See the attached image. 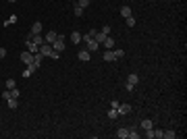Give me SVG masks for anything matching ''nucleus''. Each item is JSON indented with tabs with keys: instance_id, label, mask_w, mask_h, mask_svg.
Returning <instances> with one entry per match:
<instances>
[{
	"instance_id": "obj_1",
	"label": "nucleus",
	"mask_w": 187,
	"mask_h": 139,
	"mask_svg": "<svg viewBox=\"0 0 187 139\" xmlns=\"http://www.w3.org/2000/svg\"><path fill=\"white\" fill-rule=\"evenodd\" d=\"M52 50H56V52H62V50H65V37H62V35H58V37L52 42Z\"/></svg>"
},
{
	"instance_id": "obj_2",
	"label": "nucleus",
	"mask_w": 187,
	"mask_h": 139,
	"mask_svg": "<svg viewBox=\"0 0 187 139\" xmlns=\"http://www.w3.org/2000/svg\"><path fill=\"white\" fill-rule=\"evenodd\" d=\"M52 52H54V50H52V44H46V42H44V44L40 46V54H44V56H52Z\"/></svg>"
},
{
	"instance_id": "obj_3",
	"label": "nucleus",
	"mask_w": 187,
	"mask_h": 139,
	"mask_svg": "<svg viewBox=\"0 0 187 139\" xmlns=\"http://www.w3.org/2000/svg\"><path fill=\"white\" fill-rule=\"evenodd\" d=\"M85 48H87V52H96V50H100V44L92 37V40H87V42H85Z\"/></svg>"
},
{
	"instance_id": "obj_4",
	"label": "nucleus",
	"mask_w": 187,
	"mask_h": 139,
	"mask_svg": "<svg viewBox=\"0 0 187 139\" xmlns=\"http://www.w3.org/2000/svg\"><path fill=\"white\" fill-rule=\"evenodd\" d=\"M25 46H27V50H29L31 54H35V52H40V46H37V44H34V42H31L29 37L25 40Z\"/></svg>"
},
{
	"instance_id": "obj_5",
	"label": "nucleus",
	"mask_w": 187,
	"mask_h": 139,
	"mask_svg": "<svg viewBox=\"0 0 187 139\" xmlns=\"http://www.w3.org/2000/svg\"><path fill=\"white\" fill-rule=\"evenodd\" d=\"M44 58H46V56H44V54H40V52H35V54H34V62H31V64H34L35 69H40V67H42V60H44Z\"/></svg>"
},
{
	"instance_id": "obj_6",
	"label": "nucleus",
	"mask_w": 187,
	"mask_h": 139,
	"mask_svg": "<svg viewBox=\"0 0 187 139\" xmlns=\"http://www.w3.org/2000/svg\"><path fill=\"white\" fill-rule=\"evenodd\" d=\"M117 112H118V116H125V114H129V112H131V106H129V104H118Z\"/></svg>"
},
{
	"instance_id": "obj_7",
	"label": "nucleus",
	"mask_w": 187,
	"mask_h": 139,
	"mask_svg": "<svg viewBox=\"0 0 187 139\" xmlns=\"http://www.w3.org/2000/svg\"><path fill=\"white\" fill-rule=\"evenodd\" d=\"M21 60H23L25 64H31V62H34V54H31L29 50H25L23 54H21Z\"/></svg>"
},
{
	"instance_id": "obj_8",
	"label": "nucleus",
	"mask_w": 187,
	"mask_h": 139,
	"mask_svg": "<svg viewBox=\"0 0 187 139\" xmlns=\"http://www.w3.org/2000/svg\"><path fill=\"white\" fill-rule=\"evenodd\" d=\"M77 58L83 60V62H87V60L92 58V52H87V50H79V52H77Z\"/></svg>"
},
{
	"instance_id": "obj_9",
	"label": "nucleus",
	"mask_w": 187,
	"mask_h": 139,
	"mask_svg": "<svg viewBox=\"0 0 187 139\" xmlns=\"http://www.w3.org/2000/svg\"><path fill=\"white\" fill-rule=\"evenodd\" d=\"M29 40H31L34 44H37V46H42V44H44V35H42V33H37V35L29 33Z\"/></svg>"
},
{
	"instance_id": "obj_10",
	"label": "nucleus",
	"mask_w": 187,
	"mask_h": 139,
	"mask_svg": "<svg viewBox=\"0 0 187 139\" xmlns=\"http://www.w3.org/2000/svg\"><path fill=\"white\" fill-rule=\"evenodd\" d=\"M102 58H104L106 62H112V60H117V56H115V50H106L104 54H102Z\"/></svg>"
},
{
	"instance_id": "obj_11",
	"label": "nucleus",
	"mask_w": 187,
	"mask_h": 139,
	"mask_svg": "<svg viewBox=\"0 0 187 139\" xmlns=\"http://www.w3.org/2000/svg\"><path fill=\"white\" fill-rule=\"evenodd\" d=\"M139 127L143 129V131H146V129H152L154 127V120H152V118H143V120L139 123Z\"/></svg>"
},
{
	"instance_id": "obj_12",
	"label": "nucleus",
	"mask_w": 187,
	"mask_h": 139,
	"mask_svg": "<svg viewBox=\"0 0 187 139\" xmlns=\"http://www.w3.org/2000/svg\"><path fill=\"white\" fill-rule=\"evenodd\" d=\"M56 37H58V33H56V31H50V33L44 35V42H46V44H52V42H54Z\"/></svg>"
},
{
	"instance_id": "obj_13",
	"label": "nucleus",
	"mask_w": 187,
	"mask_h": 139,
	"mask_svg": "<svg viewBox=\"0 0 187 139\" xmlns=\"http://www.w3.org/2000/svg\"><path fill=\"white\" fill-rule=\"evenodd\" d=\"M42 29H44V25L40 23V21H35V23L31 25V33H34V35H37V33H42Z\"/></svg>"
},
{
	"instance_id": "obj_14",
	"label": "nucleus",
	"mask_w": 187,
	"mask_h": 139,
	"mask_svg": "<svg viewBox=\"0 0 187 139\" xmlns=\"http://www.w3.org/2000/svg\"><path fill=\"white\" fill-rule=\"evenodd\" d=\"M106 37H108L106 33H102V31H98V29H96V33H94V40H96L98 44H102V42H104Z\"/></svg>"
},
{
	"instance_id": "obj_15",
	"label": "nucleus",
	"mask_w": 187,
	"mask_h": 139,
	"mask_svg": "<svg viewBox=\"0 0 187 139\" xmlns=\"http://www.w3.org/2000/svg\"><path fill=\"white\" fill-rule=\"evenodd\" d=\"M35 71H37V69H35L34 64H27V69L23 71V77H25V79H27V77H31V75H34Z\"/></svg>"
},
{
	"instance_id": "obj_16",
	"label": "nucleus",
	"mask_w": 187,
	"mask_h": 139,
	"mask_svg": "<svg viewBox=\"0 0 187 139\" xmlns=\"http://www.w3.org/2000/svg\"><path fill=\"white\" fill-rule=\"evenodd\" d=\"M117 137H121V139H129V129L121 127V129L117 131Z\"/></svg>"
},
{
	"instance_id": "obj_17",
	"label": "nucleus",
	"mask_w": 187,
	"mask_h": 139,
	"mask_svg": "<svg viewBox=\"0 0 187 139\" xmlns=\"http://www.w3.org/2000/svg\"><path fill=\"white\" fill-rule=\"evenodd\" d=\"M71 42H73V44H79V42H81V31H73V33H71Z\"/></svg>"
},
{
	"instance_id": "obj_18",
	"label": "nucleus",
	"mask_w": 187,
	"mask_h": 139,
	"mask_svg": "<svg viewBox=\"0 0 187 139\" xmlns=\"http://www.w3.org/2000/svg\"><path fill=\"white\" fill-rule=\"evenodd\" d=\"M102 44H104V48H108V50H112V48H115V40H112V37L108 35V37H106V40L102 42Z\"/></svg>"
},
{
	"instance_id": "obj_19",
	"label": "nucleus",
	"mask_w": 187,
	"mask_h": 139,
	"mask_svg": "<svg viewBox=\"0 0 187 139\" xmlns=\"http://www.w3.org/2000/svg\"><path fill=\"white\" fill-rule=\"evenodd\" d=\"M121 17H125V19H127V17H131V15H133V12H131V9H129V6H121Z\"/></svg>"
},
{
	"instance_id": "obj_20",
	"label": "nucleus",
	"mask_w": 187,
	"mask_h": 139,
	"mask_svg": "<svg viewBox=\"0 0 187 139\" xmlns=\"http://www.w3.org/2000/svg\"><path fill=\"white\" fill-rule=\"evenodd\" d=\"M6 104H9V108H11V110H17L19 102H17V98H9V100H6Z\"/></svg>"
},
{
	"instance_id": "obj_21",
	"label": "nucleus",
	"mask_w": 187,
	"mask_h": 139,
	"mask_svg": "<svg viewBox=\"0 0 187 139\" xmlns=\"http://www.w3.org/2000/svg\"><path fill=\"white\" fill-rule=\"evenodd\" d=\"M137 81H139V77H137L135 73H131V75L127 77V83H131V85H137Z\"/></svg>"
},
{
	"instance_id": "obj_22",
	"label": "nucleus",
	"mask_w": 187,
	"mask_h": 139,
	"mask_svg": "<svg viewBox=\"0 0 187 139\" xmlns=\"http://www.w3.org/2000/svg\"><path fill=\"white\" fill-rule=\"evenodd\" d=\"M137 137H139L137 129H135V127H129V139H137Z\"/></svg>"
},
{
	"instance_id": "obj_23",
	"label": "nucleus",
	"mask_w": 187,
	"mask_h": 139,
	"mask_svg": "<svg viewBox=\"0 0 187 139\" xmlns=\"http://www.w3.org/2000/svg\"><path fill=\"white\" fill-rule=\"evenodd\" d=\"M12 23H17V15H11V17L4 21V27H9V25H12Z\"/></svg>"
},
{
	"instance_id": "obj_24",
	"label": "nucleus",
	"mask_w": 187,
	"mask_h": 139,
	"mask_svg": "<svg viewBox=\"0 0 187 139\" xmlns=\"http://www.w3.org/2000/svg\"><path fill=\"white\" fill-rule=\"evenodd\" d=\"M175 137H177L175 131H164V135H162V139H175Z\"/></svg>"
},
{
	"instance_id": "obj_25",
	"label": "nucleus",
	"mask_w": 187,
	"mask_h": 139,
	"mask_svg": "<svg viewBox=\"0 0 187 139\" xmlns=\"http://www.w3.org/2000/svg\"><path fill=\"white\" fill-rule=\"evenodd\" d=\"M4 85H6V89H12V87H17V81H15V79H6Z\"/></svg>"
},
{
	"instance_id": "obj_26",
	"label": "nucleus",
	"mask_w": 187,
	"mask_h": 139,
	"mask_svg": "<svg viewBox=\"0 0 187 139\" xmlns=\"http://www.w3.org/2000/svg\"><path fill=\"white\" fill-rule=\"evenodd\" d=\"M90 2H92V0H77V6H81V9H87V6H90Z\"/></svg>"
},
{
	"instance_id": "obj_27",
	"label": "nucleus",
	"mask_w": 187,
	"mask_h": 139,
	"mask_svg": "<svg viewBox=\"0 0 187 139\" xmlns=\"http://www.w3.org/2000/svg\"><path fill=\"white\" fill-rule=\"evenodd\" d=\"M162 135H164L162 129H154V139H162Z\"/></svg>"
},
{
	"instance_id": "obj_28",
	"label": "nucleus",
	"mask_w": 187,
	"mask_h": 139,
	"mask_svg": "<svg viewBox=\"0 0 187 139\" xmlns=\"http://www.w3.org/2000/svg\"><path fill=\"white\" fill-rule=\"evenodd\" d=\"M9 92H11V98H17V100H19V96H21V92H19L17 87H12V89H9Z\"/></svg>"
},
{
	"instance_id": "obj_29",
	"label": "nucleus",
	"mask_w": 187,
	"mask_h": 139,
	"mask_svg": "<svg viewBox=\"0 0 187 139\" xmlns=\"http://www.w3.org/2000/svg\"><path fill=\"white\" fill-rule=\"evenodd\" d=\"M117 116H118V112L115 110V108H110V110H108V118H117Z\"/></svg>"
},
{
	"instance_id": "obj_30",
	"label": "nucleus",
	"mask_w": 187,
	"mask_h": 139,
	"mask_svg": "<svg viewBox=\"0 0 187 139\" xmlns=\"http://www.w3.org/2000/svg\"><path fill=\"white\" fill-rule=\"evenodd\" d=\"M75 17H83V9L77 6V4H75Z\"/></svg>"
},
{
	"instance_id": "obj_31",
	"label": "nucleus",
	"mask_w": 187,
	"mask_h": 139,
	"mask_svg": "<svg viewBox=\"0 0 187 139\" xmlns=\"http://www.w3.org/2000/svg\"><path fill=\"white\" fill-rule=\"evenodd\" d=\"M127 25H129V27H135V17H133V15L127 17Z\"/></svg>"
},
{
	"instance_id": "obj_32",
	"label": "nucleus",
	"mask_w": 187,
	"mask_h": 139,
	"mask_svg": "<svg viewBox=\"0 0 187 139\" xmlns=\"http://www.w3.org/2000/svg\"><path fill=\"white\" fill-rule=\"evenodd\" d=\"M115 56H117V58H123V56H125V50H115Z\"/></svg>"
},
{
	"instance_id": "obj_33",
	"label": "nucleus",
	"mask_w": 187,
	"mask_h": 139,
	"mask_svg": "<svg viewBox=\"0 0 187 139\" xmlns=\"http://www.w3.org/2000/svg\"><path fill=\"white\" fill-rule=\"evenodd\" d=\"M102 33H106V35L110 33V25H104V27H102Z\"/></svg>"
},
{
	"instance_id": "obj_34",
	"label": "nucleus",
	"mask_w": 187,
	"mask_h": 139,
	"mask_svg": "<svg viewBox=\"0 0 187 139\" xmlns=\"http://www.w3.org/2000/svg\"><path fill=\"white\" fill-rule=\"evenodd\" d=\"M110 108H115V110H117V108H118V100H112V102H110Z\"/></svg>"
},
{
	"instance_id": "obj_35",
	"label": "nucleus",
	"mask_w": 187,
	"mask_h": 139,
	"mask_svg": "<svg viewBox=\"0 0 187 139\" xmlns=\"http://www.w3.org/2000/svg\"><path fill=\"white\" fill-rule=\"evenodd\" d=\"M9 98H11V92H9V89H6V92L2 93V100H9Z\"/></svg>"
},
{
	"instance_id": "obj_36",
	"label": "nucleus",
	"mask_w": 187,
	"mask_h": 139,
	"mask_svg": "<svg viewBox=\"0 0 187 139\" xmlns=\"http://www.w3.org/2000/svg\"><path fill=\"white\" fill-rule=\"evenodd\" d=\"M4 56H6V50H4V48H0V60H2Z\"/></svg>"
},
{
	"instance_id": "obj_37",
	"label": "nucleus",
	"mask_w": 187,
	"mask_h": 139,
	"mask_svg": "<svg viewBox=\"0 0 187 139\" xmlns=\"http://www.w3.org/2000/svg\"><path fill=\"white\" fill-rule=\"evenodd\" d=\"M9 2H17V0H9Z\"/></svg>"
}]
</instances>
